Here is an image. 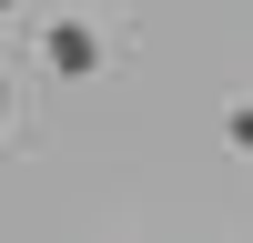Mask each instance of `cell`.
<instances>
[{
    "label": "cell",
    "instance_id": "cell-1",
    "mask_svg": "<svg viewBox=\"0 0 253 243\" xmlns=\"http://www.w3.org/2000/svg\"><path fill=\"white\" fill-rule=\"evenodd\" d=\"M41 51H51V71H61V81H91V71H101L91 20H51V40H41Z\"/></svg>",
    "mask_w": 253,
    "mask_h": 243
},
{
    "label": "cell",
    "instance_id": "cell-2",
    "mask_svg": "<svg viewBox=\"0 0 253 243\" xmlns=\"http://www.w3.org/2000/svg\"><path fill=\"white\" fill-rule=\"evenodd\" d=\"M223 132H233V152H253V101H233V112H223Z\"/></svg>",
    "mask_w": 253,
    "mask_h": 243
},
{
    "label": "cell",
    "instance_id": "cell-3",
    "mask_svg": "<svg viewBox=\"0 0 253 243\" xmlns=\"http://www.w3.org/2000/svg\"><path fill=\"white\" fill-rule=\"evenodd\" d=\"M0 122H10V71H0Z\"/></svg>",
    "mask_w": 253,
    "mask_h": 243
},
{
    "label": "cell",
    "instance_id": "cell-4",
    "mask_svg": "<svg viewBox=\"0 0 253 243\" xmlns=\"http://www.w3.org/2000/svg\"><path fill=\"white\" fill-rule=\"evenodd\" d=\"M0 10H20V0H0Z\"/></svg>",
    "mask_w": 253,
    "mask_h": 243
}]
</instances>
